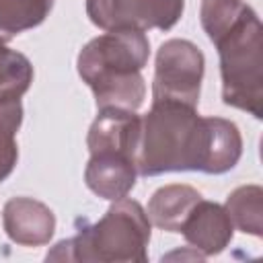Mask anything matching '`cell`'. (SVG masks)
I'll return each instance as SVG.
<instances>
[{
  "mask_svg": "<svg viewBox=\"0 0 263 263\" xmlns=\"http://www.w3.org/2000/svg\"><path fill=\"white\" fill-rule=\"evenodd\" d=\"M242 0H201L199 18L208 39L214 43L242 12Z\"/></svg>",
  "mask_w": 263,
  "mask_h": 263,
  "instance_id": "2e32d148",
  "label": "cell"
},
{
  "mask_svg": "<svg viewBox=\"0 0 263 263\" xmlns=\"http://www.w3.org/2000/svg\"><path fill=\"white\" fill-rule=\"evenodd\" d=\"M136 179H138L136 158L115 150L92 152L84 168V181L88 189L95 195L109 201L127 197V193L136 185Z\"/></svg>",
  "mask_w": 263,
  "mask_h": 263,
  "instance_id": "9c48e42d",
  "label": "cell"
},
{
  "mask_svg": "<svg viewBox=\"0 0 263 263\" xmlns=\"http://www.w3.org/2000/svg\"><path fill=\"white\" fill-rule=\"evenodd\" d=\"M242 156V138L234 121L201 117L197 107L175 101H152L142 117L138 142V175L199 171L222 175Z\"/></svg>",
  "mask_w": 263,
  "mask_h": 263,
  "instance_id": "6da1fadb",
  "label": "cell"
},
{
  "mask_svg": "<svg viewBox=\"0 0 263 263\" xmlns=\"http://www.w3.org/2000/svg\"><path fill=\"white\" fill-rule=\"evenodd\" d=\"M33 82V64L0 41V97L21 99Z\"/></svg>",
  "mask_w": 263,
  "mask_h": 263,
  "instance_id": "9a60e30c",
  "label": "cell"
},
{
  "mask_svg": "<svg viewBox=\"0 0 263 263\" xmlns=\"http://www.w3.org/2000/svg\"><path fill=\"white\" fill-rule=\"evenodd\" d=\"M140 125H142V117L136 111L115 109V107L99 109V115L95 117L88 129L86 146L90 154L115 150L129 154L132 158H138Z\"/></svg>",
  "mask_w": 263,
  "mask_h": 263,
  "instance_id": "30bf717a",
  "label": "cell"
},
{
  "mask_svg": "<svg viewBox=\"0 0 263 263\" xmlns=\"http://www.w3.org/2000/svg\"><path fill=\"white\" fill-rule=\"evenodd\" d=\"M203 53L187 39H168L156 51L152 101H175L197 107L203 80Z\"/></svg>",
  "mask_w": 263,
  "mask_h": 263,
  "instance_id": "5b68a950",
  "label": "cell"
},
{
  "mask_svg": "<svg viewBox=\"0 0 263 263\" xmlns=\"http://www.w3.org/2000/svg\"><path fill=\"white\" fill-rule=\"evenodd\" d=\"M150 220L136 199H115L105 216L82 226L76 236L60 240L47 261L82 263H146L150 242Z\"/></svg>",
  "mask_w": 263,
  "mask_h": 263,
  "instance_id": "3957f363",
  "label": "cell"
},
{
  "mask_svg": "<svg viewBox=\"0 0 263 263\" xmlns=\"http://www.w3.org/2000/svg\"><path fill=\"white\" fill-rule=\"evenodd\" d=\"M53 0H0V41L39 27L51 12Z\"/></svg>",
  "mask_w": 263,
  "mask_h": 263,
  "instance_id": "7c38bea8",
  "label": "cell"
},
{
  "mask_svg": "<svg viewBox=\"0 0 263 263\" xmlns=\"http://www.w3.org/2000/svg\"><path fill=\"white\" fill-rule=\"evenodd\" d=\"M148 58L150 41L142 31H107L80 49L76 68L90 86L97 109L138 111L146 99L140 72Z\"/></svg>",
  "mask_w": 263,
  "mask_h": 263,
  "instance_id": "7a4b0ae2",
  "label": "cell"
},
{
  "mask_svg": "<svg viewBox=\"0 0 263 263\" xmlns=\"http://www.w3.org/2000/svg\"><path fill=\"white\" fill-rule=\"evenodd\" d=\"M179 232L195 251H199L203 257H212L230 245L234 226L224 205L201 197L187 214Z\"/></svg>",
  "mask_w": 263,
  "mask_h": 263,
  "instance_id": "ba28073f",
  "label": "cell"
},
{
  "mask_svg": "<svg viewBox=\"0 0 263 263\" xmlns=\"http://www.w3.org/2000/svg\"><path fill=\"white\" fill-rule=\"evenodd\" d=\"M23 123L21 99L0 97V183L8 179L18 160L16 132Z\"/></svg>",
  "mask_w": 263,
  "mask_h": 263,
  "instance_id": "5bb4252c",
  "label": "cell"
},
{
  "mask_svg": "<svg viewBox=\"0 0 263 263\" xmlns=\"http://www.w3.org/2000/svg\"><path fill=\"white\" fill-rule=\"evenodd\" d=\"M201 199V193L191 185H164L156 189L148 201V220L166 232H179L191 208Z\"/></svg>",
  "mask_w": 263,
  "mask_h": 263,
  "instance_id": "8fae6325",
  "label": "cell"
},
{
  "mask_svg": "<svg viewBox=\"0 0 263 263\" xmlns=\"http://www.w3.org/2000/svg\"><path fill=\"white\" fill-rule=\"evenodd\" d=\"M224 210L240 232L263 236V189L259 185L236 187L226 197Z\"/></svg>",
  "mask_w": 263,
  "mask_h": 263,
  "instance_id": "4fadbf2b",
  "label": "cell"
},
{
  "mask_svg": "<svg viewBox=\"0 0 263 263\" xmlns=\"http://www.w3.org/2000/svg\"><path fill=\"white\" fill-rule=\"evenodd\" d=\"M6 236L21 247L47 245L55 232L53 212L33 197H12L2 208Z\"/></svg>",
  "mask_w": 263,
  "mask_h": 263,
  "instance_id": "52a82bcc",
  "label": "cell"
},
{
  "mask_svg": "<svg viewBox=\"0 0 263 263\" xmlns=\"http://www.w3.org/2000/svg\"><path fill=\"white\" fill-rule=\"evenodd\" d=\"M220 55L222 101L234 109L263 117V27L245 4L238 18L214 41Z\"/></svg>",
  "mask_w": 263,
  "mask_h": 263,
  "instance_id": "277c9868",
  "label": "cell"
},
{
  "mask_svg": "<svg viewBox=\"0 0 263 263\" xmlns=\"http://www.w3.org/2000/svg\"><path fill=\"white\" fill-rule=\"evenodd\" d=\"M185 0H86V14L103 31H168L177 25Z\"/></svg>",
  "mask_w": 263,
  "mask_h": 263,
  "instance_id": "8992f818",
  "label": "cell"
}]
</instances>
